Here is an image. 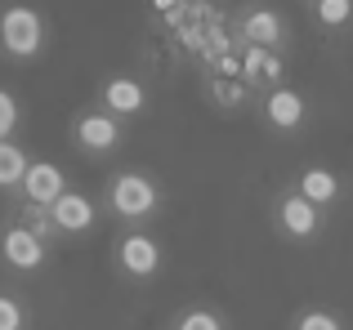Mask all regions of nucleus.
<instances>
[{
    "label": "nucleus",
    "mask_w": 353,
    "mask_h": 330,
    "mask_svg": "<svg viewBox=\"0 0 353 330\" xmlns=\"http://www.w3.org/2000/svg\"><path fill=\"white\" fill-rule=\"evenodd\" d=\"M14 219L23 228H32L36 236H41L45 245H54V241H85V236H94V228H99V219H103V206H99L90 192H81V188H68L54 206H45V210H32V206H18L14 210Z\"/></svg>",
    "instance_id": "nucleus-1"
},
{
    "label": "nucleus",
    "mask_w": 353,
    "mask_h": 330,
    "mask_svg": "<svg viewBox=\"0 0 353 330\" xmlns=\"http://www.w3.org/2000/svg\"><path fill=\"white\" fill-rule=\"evenodd\" d=\"M161 210V188H157L152 174L134 170V165H121L108 174L103 183V214H112L121 228H143L157 219Z\"/></svg>",
    "instance_id": "nucleus-2"
},
{
    "label": "nucleus",
    "mask_w": 353,
    "mask_h": 330,
    "mask_svg": "<svg viewBox=\"0 0 353 330\" xmlns=\"http://www.w3.org/2000/svg\"><path fill=\"white\" fill-rule=\"evenodd\" d=\"M50 23L36 5H5L0 9V54L9 63H32L45 54Z\"/></svg>",
    "instance_id": "nucleus-3"
},
{
    "label": "nucleus",
    "mask_w": 353,
    "mask_h": 330,
    "mask_svg": "<svg viewBox=\"0 0 353 330\" xmlns=\"http://www.w3.org/2000/svg\"><path fill=\"white\" fill-rule=\"evenodd\" d=\"M112 268H117V277L134 281V286H148L165 268V245L152 232H143V228H121L112 241Z\"/></svg>",
    "instance_id": "nucleus-4"
},
{
    "label": "nucleus",
    "mask_w": 353,
    "mask_h": 330,
    "mask_svg": "<svg viewBox=\"0 0 353 330\" xmlns=\"http://www.w3.org/2000/svg\"><path fill=\"white\" fill-rule=\"evenodd\" d=\"M68 143L85 161H108L125 148V125L112 121L108 112H99V107H81L68 121Z\"/></svg>",
    "instance_id": "nucleus-5"
},
{
    "label": "nucleus",
    "mask_w": 353,
    "mask_h": 330,
    "mask_svg": "<svg viewBox=\"0 0 353 330\" xmlns=\"http://www.w3.org/2000/svg\"><path fill=\"white\" fill-rule=\"evenodd\" d=\"M268 214H273V232L282 236V241H291V245H309V241H318V236L327 232V210L309 206L295 188L277 192Z\"/></svg>",
    "instance_id": "nucleus-6"
},
{
    "label": "nucleus",
    "mask_w": 353,
    "mask_h": 330,
    "mask_svg": "<svg viewBox=\"0 0 353 330\" xmlns=\"http://www.w3.org/2000/svg\"><path fill=\"white\" fill-rule=\"evenodd\" d=\"M237 41H241V50L282 54L286 41H291V23H286V14L273 9V5H246L237 14Z\"/></svg>",
    "instance_id": "nucleus-7"
},
{
    "label": "nucleus",
    "mask_w": 353,
    "mask_h": 330,
    "mask_svg": "<svg viewBox=\"0 0 353 330\" xmlns=\"http://www.w3.org/2000/svg\"><path fill=\"white\" fill-rule=\"evenodd\" d=\"M255 107H259V121L273 134H300L309 125V98L300 89H291L286 80L264 89V94H255Z\"/></svg>",
    "instance_id": "nucleus-8"
},
{
    "label": "nucleus",
    "mask_w": 353,
    "mask_h": 330,
    "mask_svg": "<svg viewBox=\"0 0 353 330\" xmlns=\"http://www.w3.org/2000/svg\"><path fill=\"white\" fill-rule=\"evenodd\" d=\"M94 107H99V112H108L112 121L130 125L134 116L148 112V80L130 76V72L103 76V85H99V94H94Z\"/></svg>",
    "instance_id": "nucleus-9"
},
{
    "label": "nucleus",
    "mask_w": 353,
    "mask_h": 330,
    "mask_svg": "<svg viewBox=\"0 0 353 330\" xmlns=\"http://www.w3.org/2000/svg\"><path fill=\"white\" fill-rule=\"evenodd\" d=\"M0 263H5L9 272H18V277H32V272H41L45 263H50V245H45L32 228L9 219V223L0 228Z\"/></svg>",
    "instance_id": "nucleus-10"
},
{
    "label": "nucleus",
    "mask_w": 353,
    "mask_h": 330,
    "mask_svg": "<svg viewBox=\"0 0 353 330\" xmlns=\"http://www.w3.org/2000/svg\"><path fill=\"white\" fill-rule=\"evenodd\" d=\"M68 188H72V183H68V174H63V165H59V161L36 157L32 165H27L23 183H18V206L45 210V206H54V201H59Z\"/></svg>",
    "instance_id": "nucleus-11"
},
{
    "label": "nucleus",
    "mask_w": 353,
    "mask_h": 330,
    "mask_svg": "<svg viewBox=\"0 0 353 330\" xmlns=\"http://www.w3.org/2000/svg\"><path fill=\"white\" fill-rule=\"evenodd\" d=\"M291 188L300 192L309 206H318V210H331L340 197H345V179H340L336 170H327V165H309V170H300Z\"/></svg>",
    "instance_id": "nucleus-12"
},
{
    "label": "nucleus",
    "mask_w": 353,
    "mask_h": 330,
    "mask_svg": "<svg viewBox=\"0 0 353 330\" xmlns=\"http://www.w3.org/2000/svg\"><path fill=\"white\" fill-rule=\"evenodd\" d=\"M170 330H228V317L210 304H183L170 317Z\"/></svg>",
    "instance_id": "nucleus-13"
},
{
    "label": "nucleus",
    "mask_w": 353,
    "mask_h": 330,
    "mask_svg": "<svg viewBox=\"0 0 353 330\" xmlns=\"http://www.w3.org/2000/svg\"><path fill=\"white\" fill-rule=\"evenodd\" d=\"M27 165H32V157H27L23 143H14V139L0 143V192H18V183H23Z\"/></svg>",
    "instance_id": "nucleus-14"
},
{
    "label": "nucleus",
    "mask_w": 353,
    "mask_h": 330,
    "mask_svg": "<svg viewBox=\"0 0 353 330\" xmlns=\"http://www.w3.org/2000/svg\"><path fill=\"white\" fill-rule=\"evenodd\" d=\"M309 14L318 18L322 32H345L353 27V0H313Z\"/></svg>",
    "instance_id": "nucleus-15"
},
{
    "label": "nucleus",
    "mask_w": 353,
    "mask_h": 330,
    "mask_svg": "<svg viewBox=\"0 0 353 330\" xmlns=\"http://www.w3.org/2000/svg\"><path fill=\"white\" fill-rule=\"evenodd\" d=\"M291 330H349V326H345V317H340L336 308H300Z\"/></svg>",
    "instance_id": "nucleus-16"
},
{
    "label": "nucleus",
    "mask_w": 353,
    "mask_h": 330,
    "mask_svg": "<svg viewBox=\"0 0 353 330\" xmlns=\"http://www.w3.org/2000/svg\"><path fill=\"white\" fill-rule=\"evenodd\" d=\"M32 317H27V304L14 295V290H0V330H27Z\"/></svg>",
    "instance_id": "nucleus-17"
},
{
    "label": "nucleus",
    "mask_w": 353,
    "mask_h": 330,
    "mask_svg": "<svg viewBox=\"0 0 353 330\" xmlns=\"http://www.w3.org/2000/svg\"><path fill=\"white\" fill-rule=\"evenodd\" d=\"M18 98L9 94V89H0V143L5 139H14V130H18Z\"/></svg>",
    "instance_id": "nucleus-18"
}]
</instances>
